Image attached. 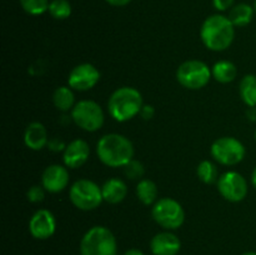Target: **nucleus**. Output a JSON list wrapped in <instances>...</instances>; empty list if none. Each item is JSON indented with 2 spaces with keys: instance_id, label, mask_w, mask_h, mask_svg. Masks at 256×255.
<instances>
[{
  "instance_id": "1",
  "label": "nucleus",
  "mask_w": 256,
  "mask_h": 255,
  "mask_svg": "<svg viewBox=\"0 0 256 255\" xmlns=\"http://www.w3.org/2000/svg\"><path fill=\"white\" fill-rule=\"evenodd\" d=\"M100 162L110 168H124L134 158V145L126 136L116 132L100 138L96 144Z\"/></svg>"
},
{
  "instance_id": "2",
  "label": "nucleus",
  "mask_w": 256,
  "mask_h": 255,
  "mask_svg": "<svg viewBox=\"0 0 256 255\" xmlns=\"http://www.w3.org/2000/svg\"><path fill=\"white\" fill-rule=\"evenodd\" d=\"M200 38L209 50L224 52L234 42L235 26L228 16L222 14L210 15L202 22Z\"/></svg>"
},
{
  "instance_id": "3",
  "label": "nucleus",
  "mask_w": 256,
  "mask_h": 255,
  "mask_svg": "<svg viewBox=\"0 0 256 255\" xmlns=\"http://www.w3.org/2000/svg\"><path fill=\"white\" fill-rule=\"evenodd\" d=\"M142 105V96L139 90L132 86H122L110 95L108 110L112 119L125 122L140 114Z\"/></svg>"
},
{
  "instance_id": "4",
  "label": "nucleus",
  "mask_w": 256,
  "mask_h": 255,
  "mask_svg": "<svg viewBox=\"0 0 256 255\" xmlns=\"http://www.w3.org/2000/svg\"><path fill=\"white\" fill-rule=\"evenodd\" d=\"M82 255H118V244L114 234L105 226H92L80 242Z\"/></svg>"
},
{
  "instance_id": "5",
  "label": "nucleus",
  "mask_w": 256,
  "mask_h": 255,
  "mask_svg": "<svg viewBox=\"0 0 256 255\" xmlns=\"http://www.w3.org/2000/svg\"><path fill=\"white\" fill-rule=\"evenodd\" d=\"M69 196L72 205L84 212L96 209L104 200L102 188L89 179L76 180L70 186Z\"/></svg>"
},
{
  "instance_id": "6",
  "label": "nucleus",
  "mask_w": 256,
  "mask_h": 255,
  "mask_svg": "<svg viewBox=\"0 0 256 255\" xmlns=\"http://www.w3.org/2000/svg\"><path fill=\"white\" fill-rule=\"evenodd\" d=\"M152 216L164 229L176 230L184 224L185 212L178 200L162 198L152 205Z\"/></svg>"
},
{
  "instance_id": "7",
  "label": "nucleus",
  "mask_w": 256,
  "mask_h": 255,
  "mask_svg": "<svg viewBox=\"0 0 256 255\" xmlns=\"http://www.w3.org/2000/svg\"><path fill=\"white\" fill-rule=\"evenodd\" d=\"M212 76L210 68L202 60H188L176 70V80L180 85L190 90H199L206 86Z\"/></svg>"
},
{
  "instance_id": "8",
  "label": "nucleus",
  "mask_w": 256,
  "mask_h": 255,
  "mask_svg": "<svg viewBox=\"0 0 256 255\" xmlns=\"http://www.w3.org/2000/svg\"><path fill=\"white\" fill-rule=\"evenodd\" d=\"M72 120L85 132H94L104 124V112L96 102L82 100L72 110Z\"/></svg>"
},
{
  "instance_id": "9",
  "label": "nucleus",
  "mask_w": 256,
  "mask_h": 255,
  "mask_svg": "<svg viewBox=\"0 0 256 255\" xmlns=\"http://www.w3.org/2000/svg\"><path fill=\"white\" fill-rule=\"evenodd\" d=\"M210 152H212V156L222 165L232 166L242 162L246 150H245L244 144L236 138L222 136L212 142Z\"/></svg>"
},
{
  "instance_id": "10",
  "label": "nucleus",
  "mask_w": 256,
  "mask_h": 255,
  "mask_svg": "<svg viewBox=\"0 0 256 255\" xmlns=\"http://www.w3.org/2000/svg\"><path fill=\"white\" fill-rule=\"evenodd\" d=\"M218 190L225 200L239 202L248 195V182L240 172H226L218 180Z\"/></svg>"
},
{
  "instance_id": "11",
  "label": "nucleus",
  "mask_w": 256,
  "mask_h": 255,
  "mask_svg": "<svg viewBox=\"0 0 256 255\" xmlns=\"http://www.w3.org/2000/svg\"><path fill=\"white\" fill-rule=\"evenodd\" d=\"M100 80V72L90 62H82L76 65L70 72L68 84L72 90L88 92L92 89Z\"/></svg>"
},
{
  "instance_id": "12",
  "label": "nucleus",
  "mask_w": 256,
  "mask_h": 255,
  "mask_svg": "<svg viewBox=\"0 0 256 255\" xmlns=\"http://www.w3.org/2000/svg\"><path fill=\"white\" fill-rule=\"evenodd\" d=\"M55 230H56V220L50 210L39 209L30 218L29 232L35 239H49L54 235Z\"/></svg>"
},
{
  "instance_id": "13",
  "label": "nucleus",
  "mask_w": 256,
  "mask_h": 255,
  "mask_svg": "<svg viewBox=\"0 0 256 255\" xmlns=\"http://www.w3.org/2000/svg\"><path fill=\"white\" fill-rule=\"evenodd\" d=\"M69 184L68 168L59 164H52L45 168L42 175V185L46 192L56 194L62 192Z\"/></svg>"
},
{
  "instance_id": "14",
  "label": "nucleus",
  "mask_w": 256,
  "mask_h": 255,
  "mask_svg": "<svg viewBox=\"0 0 256 255\" xmlns=\"http://www.w3.org/2000/svg\"><path fill=\"white\" fill-rule=\"evenodd\" d=\"M90 155V146L85 140L75 139L66 145L62 154L65 166L69 169H78L88 162Z\"/></svg>"
},
{
  "instance_id": "15",
  "label": "nucleus",
  "mask_w": 256,
  "mask_h": 255,
  "mask_svg": "<svg viewBox=\"0 0 256 255\" xmlns=\"http://www.w3.org/2000/svg\"><path fill=\"white\" fill-rule=\"evenodd\" d=\"M180 248L182 242L172 232H159L150 242V249L154 255H176Z\"/></svg>"
},
{
  "instance_id": "16",
  "label": "nucleus",
  "mask_w": 256,
  "mask_h": 255,
  "mask_svg": "<svg viewBox=\"0 0 256 255\" xmlns=\"http://www.w3.org/2000/svg\"><path fill=\"white\" fill-rule=\"evenodd\" d=\"M49 142L48 132L39 122H30L24 132V144L32 150H42Z\"/></svg>"
},
{
  "instance_id": "17",
  "label": "nucleus",
  "mask_w": 256,
  "mask_h": 255,
  "mask_svg": "<svg viewBox=\"0 0 256 255\" xmlns=\"http://www.w3.org/2000/svg\"><path fill=\"white\" fill-rule=\"evenodd\" d=\"M102 192L104 202L109 204H119L126 198L128 186L119 178H112L102 184Z\"/></svg>"
},
{
  "instance_id": "18",
  "label": "nucleus",
  "mask_w": 256,
  "mask_h": 255,
  "mask_svg": "<svg viewBox=\"0 0 256 255\" xmlns=\"http://www.w3.org/2000/svg\"><path fill=\"white\" fill-rule=\"evenodd\" d=\"M212 74L218 82L228 84V82H232V80H235L238 75V69L234 62H229V60H220L214 64Z\"/></svg>"
},
{
  "instance_id": "19",
  "label": "nucleus",
  "mask_w": 256,
  "mask_h": 255,
  "mask_svg": "<svg viewBox=\"0 0 256 255\" xmlns=\"http://www.w3.org/2000/svg\"><path fill=\"white\" fill-rule=\"evenodd\" d=\"M254 8L250 6L249 4H245V2H240V4L235 5L230 9L229 12V19L230 22L234 24V26H246L248 24H250V22L252 20L254 16Z\"/></svg>"
},
{
  "instance_id": "20",
  "label": "nucleus",
  "mask_w": 256,
  "mask_h": 255,
  "mask_svg": "<svg viewBox=\"0 0 256 255\" xmlns=\"http://www.w3.org/2000/svg\"><path fill=\"white\" fill-rule=\"evenodd\" d=\"M52 102L55 108L62 112L72 110L75 106V95L70 86H59L52 94Z\"/></svg>"
},
{
  "instance_id": "21",
  "label": "nucleus",
  "mask_w": 256,
  "mask_h": 255,
  "mask_svg": "<svg viewBox=\"0 0 256 255\" xmlns=\"http://www.w3.org/2000/svg\"><path fill=\"white\" fill-rule=\"evenodd\" d=\"M240 96L249 108L256 106V75L248 74L242 79L239 85Z\"/></svg>"
},
{
  "instance_id": "22",
  "label": "nucleus",
  "mask_w": 256,
  "mask_h": 255,
  "mask_svg": "<svg viewBox=\"0 0 256 255\" xmlns=\"http://www.w3.org/2000/svg\"><path fill=\"white\" fill-rule=\"evenodd\" d=\"M136 196L144 205H152L158 202V186L152 180L142 179L136 185Z\"/></svg>"
},
{
  "instance_id": "23",
  "label": "nucleus",
  "mask_w": 256,
  "mask_h": 255,
  "mask_svg": "<svg viewBox=\"0 0 256 255\" xmlns=\"http://www.w3.org/2000/svg\"><path fill=\"white\" fill-rule=\"evenodd\" d=\"M198 178L202 180L204 184H214L219 180V172H218L216 165L210 160H202L196 169Z\"/></svg>"
},
{
  "instance_id": "24",
  "label": "nucleus",
  "mask_w": 256,
  "mask_h": 255,
  "mask_svg": "<svg viewBox=\"0 0 256 255\" xmlns=\"http://www.w3.org/2000/svg\"><path fill=\"white\" fill-rule=\"evenodd\" d=\"M48 12L54 19L64 20L72 14V4L68 0H52Z\"/></svg>"
},
{
  "instance_id": "25",
  "label": "nucleus",
  "mask_w": 256,
  "mask_h": 255,
  "mask_svg": "<svg viewBox=\"0 0 256 255\" xmlns=\"http://www.w3.org/2000/svg\"><path fill=\"white\" fill-rule=\"evenodd\" d=\"M49 0H20V5L30 15H42L49 9Z\"/></svg>"
},
{
  "instance_id": "26",
  "label": "nucleus",
  "mask_w": 256,
  "mask_h": 255,
  "mask_svg": "<svg viewBox=\"0 0 256 255\" xmlns=\"http://www.w3.org/2000/svg\"><path fill=\"white\" fill-rule=\"evenodd\" d=\"M144 172H145L144 165L135 159H132V162H129L124 166V174L132 180L140 179V178H142Z\"/></svg>"
},
{
  "instance_id": "27",
  "label": "nucleus",
  "mask_w": 256,
  "mask_h": 255,
  "mask_svg": "<svg viewBox=\"0 0 256 255\" xmlns=\"http://www.w3.org/2000/svg\"><path fill=\"white\" fill-rule=\"evenodd\" d=\"M45 192L46 190L42 188V185H34L30 188L26 192V198L30 202H42L45 198Z\"/></svg>"
},
{
  "instance_id": "28",
  "label": "nucleus",
  "mask_w": 256,
  "mask_h": 255,
  "mask_svg": "<svg viewBox=\"0 0 256 255\" xmlns=\"http://www.w3.org/2000/svg\"><path fill=\"white\" fill-rule=\"evenodd\" d=\"M235 0H212L214 8L219 12H225V10L230 9L234 5Z\"/></svg>"
},
{
  "instance_id": "29",
  "label": "nucleus",
  "mask_w": 256,
  "mask_h": 255,
  "mask_svg": "<svg viewBox=\"0 0 256 255\" xmlns=\"http://www.w3.org/2000/svg\"><path fill=\"white\" fill-rule=\"evenodd\" d=\"M48 146H49V149L52 150V152H62V150H65L66 145L64 144L62 140L58 139V138H54V139L49 140Z\"/></svg>"
},
{
  "instance_id": "30",
  "label": "nucleus",
  "mask_w": 256,
  "mask_h": 255,
  "mask_svg": "<svg viewBox=\"0 0 256 255\" xmlns=\"http://www.w3.org/2000/svg\"><path fill=\"white\" fill-rule=\"evenodd\" d=\"M155 115V109L152 105H142V112H140V116L144 120H150L152 119Z\"/></svg>"
},
{
  "instance_id": "31",
  "label": "nucleus",
  "mask_w": 256,
  "mask_h": 255,
  "mask_svg": "<svg viewBox=\"0 0 256 255\" xmlns=\"http://www.w3.org/2000/svg\"><path fill=\"white\" fill-rule=\"evenodd\" d=\"M108 4L112 5V6H125V5L129 4L132 0H105Z\"/></svg>"
},
{
  "instance_id": "32",
  "label": "nucleus",
  "mask_w": 256,
  "mask_h": 255,
  "mask_svg": "<svg viewBox=\"0 0 256 255\" xmlns=\"http://www.w3.org/2000/svg\"><path fill=\"white\" fill-rule=\"evenodd\" d=\"M246 115L248 118H249V120H252V122H256V106L249 108L246 112Z\"/></svg>"
},
{
  "instance_id": "33",
  "label": "nucleus",
  "mask_w": 256,
  "mask_h": 255,
  "mask_svg": "<svg viewBox=\"0 0 256 255\" xmlns=\"http://www.w3.org/2000/svg\"><path fill=\"white\" fill-rule=\"evenodd\" d=\"M124 255H144V252L139 249H130L128 252H125Z\"/></svg>"
},
{
  "instance_id": "34",
  "label": "nucleus",
  "mask_w": 256,
  "mask_h": 255,
  "mask_svg": "<svg viewBox=\"0 0 256 255\" xmlns=\"http://www.w3.org/2000/svg\"><path fill=\"white\" fill-rule=\"evenodd\" d=\"M252 186L255 188V190H256V168L254 170H252Z\"/></svg>"
},
{
  "instance_id": "35",
  "label": "nucleus",
  "mask_w": 256,
  "mask_h": 255,
  "mask_svg": "<svg viewBox=\"0 0 256 255\" xmlns=\"http://www.w3.org/2000/svg\"><path fill=\"white\" fill-rule=\"evenodd\" d=\"M242 255H256L255 252H244Z\"/></svg>"
},
{
  "instance_id": "36",
  "label": "nucleus",
  "mask_w": 256,
  "mask_h": 255,
  "mask_svg": "<svg viewBox=\"0 0 256 255\" xmlns=\"http://www.w3.org/2000/svg\"><path fill=\"white\" fill-rule=\"evenodd\" d=\"M254 10L256 12V0H255V2H254Z\"/></svg>"
},
{
  "instance_id": "37",
  "label": "nucleus",
  "mask_w": 256,
  "mask_h": 255,
  "mask_svg": "<svg viewBox=\"0 0 256 255\" xmlns=\"http://www.w3.org/2000/svg\"><path fill=\"white\" fill-rule=\"evenodd\" d=\"M255 140H256V132H255Z\"/></svg>"
}]
</instances>
